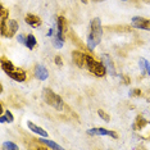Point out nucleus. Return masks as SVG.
<instances>
[{
    "mask_svg": "<svg viewBox=\"0 0 150 150\" xmlns=\"http://www.w3.org/2000/svg\"><path fill=\"white\" fill-rule=\"evenodd\" d=\"M73 62L78 68H85L87 72L94 74L95 77L103 78L107 74V67L104 66L103 62H98L93 57H90L86 53H82L80 50H74L72 53Z\"/></svg>",
    "mask_w": 150,
    "mask_h": 150,
    "instance_id": "nucleus-1",
    "label": "nucleus"
},
{
    "mask_svg": "<svg viewBox=\"0 0 150 150\" xmlns=\"http://www.w3.org/2000/svg\"><path fill=\"white\" fill-rule=\"evenodd\" d=\"M103 37V28H101V22L99 18H94L90 22V32L87 36V49L93 50L101 42Z\"/></svg>",
    "mask_w": 150,
    "mask_h": 150,
    "instance_id": "nucleus-2",
    "label": "nucleus"
},
{
    "mask_svg": "<svg viewBox=\"0 0 150 150\" xmlns=\"http://www.w3.org/2000/svg\"><path fill=\"white\" fill-rule=\"evenodd\" d=\"M1 68L12 80L17 81V82H23V81H26V77H27L26 72L23 69H21V68L16 67L11 60L5 59V58H1Z\"/></svg>",
    "mask_w": 150,
    "mask_h": 150,
    "instance_id": "nucleus-3",
    "label": "nucleus"
},
{
    "mask_svg": "<svg viewBox=\"0 0 150 150\" xmlns=\"http://www.w3.org/2000/svg\"><path fill=\"white\" fill-rule=\"evenodd\" d=\"M42 99L47 105L53 107L54 109H57V110H63V108H64L63 99L60 98L57 93H54L52 88H44Z\"/></svg>",
    "mask_w": 150,
    "mask_h": 150,
    "instance_id": "nucleus-4",
    "label": "nucleus"
},
{
    "mask_svg": "<svg viewBox=\"0 0 150 150\" xmlns=\"http://www.w3.org/2000/svg\"><path fill=\"white\" fill-rule=\"evenodd\" d=\"M0 27H1V36L4 37H13L18 31V23L14 19L8 18V21L4 25H0Z\"/></svg>",
    "mask_w": 150,
    "mask_h": 150,
    "instance_id": "nucleus-5",
    "label": "nucleus"
},
{
    "mask_svg": "<svg viewBox=\"0 0 150 150\" xmlns=\"http://www.w3.org/2000/svg\"><path fill=\"white\" fill-rule=\"evenodd\" d=\"M87 134L88 135H93V136H110L113 139H118V134H115L114 131H110V129L103 128V127H94L87 129Z\"/></svg>",
    "mask_w": 150,
    "mask_h": 150,
    "instance_id": "nucleus-6",
    "label": "nucleus"
},
{
    "mask_svg": "<svg viewBox=\"0 0 150 150\" xmlns=\"http://www.w3.org/2000/svg\"><path fill=\"white\" fill-rule=\"evenodd\" d=\"M132 26L137 30H145V31H150V19L142 18V17H134L132 18Z\"/></svg>",
    "mask_w": 150,
    "mask_h": 150,
    "instance_id": "nucleus-7",
    "label": "nucleus"
},
{
    "mask_svg": "<svg viewBox=\"0 0 150 150\" xmlns=\"http://www.w3.org/2000/svg\"><path fill=\"white\" fill-rule=\"evenodd\" d=\"M35 77L37 78V80H41V81L47 80L49 72H47V69L42 66V64H37V66L35 67Z\"/></svg>",
    "mask_w": 150,
    "mask_h": 150,
    "instance_id": "nucleus-8",
    "label": "nucleus"
},
{
    "mask_svg": "<svg viewBox=\"0 0 150 150\" xmlns=\"http://www.w3.org/2000/svg\"><path fill=\"white\" fill-rule=\"evenodd\" d=\"M101 62L104 63V66L107 67V71L112 74V76H117L114 64H113V62H112L110 58H109V55H107V54H103V55H101Z\"/></svg>",
    "mask_w": 150,
    "mask_h": 150,
    "instance_id": "nucleus-9",
    "label": "nucleus"
},
{
    "mask_svg": "<svg viewBox=\"0 0 150 150\" xmlns=\"http://www.w3.org/2000/svg\"><path fill=\"white\" fill-rule=\"evenodd\" d=\"M27 126H28L30 131H32L33 134L40 135V136H41V137H47V132L45 131V129H44L42 127H40V126L35 125V123H33V122L28 121V122H27Z\"/></svg>",
    "mask_w": 150,
    "mask_h": 150,
    "instance_id": "nucleus-10",
    "label": "nucleus"
},
{
    "mask_svg": "<svg viewBox=\"0 0 150 150\" xmlns=\"http://www.w3.org/2000/svg\"><path fill=\"white\" fill-rule=\"evenodd\" d=\"M25 21H26L27 25H30L31 27H35V28L41 25V19H40V17H37L35 14H31V13H30V14H26Z\"/></svg>",
    "mask_w": 150,
    "mask_h": 150,
    "instance_id": "nucleus-11",
    "label": "nucleus"
},
{
    "mask_svg": "<svg viewBox=\"0 0 150 150\" xmlns=\"http://www.w3.org/2000/svg\"><path fill=\"white\" fill-rule=\"evenodd\" d=\"M41 144H44V145H46V148H50V149H54V150H62L63 148L60 146L59 144H57L55 141H53V140H46V137L45 139H40L39 140Z\"/></svg>",
    "mask_w": 150,
    "mask_h": 150,
    "instance_id": "nucleus-12",
    "label": "nucleus"
},
{
    "mask_svg": "<svg viewBox=\"0 0 150 150\" xmlns=\"http://www.w3.org/2000/svg\"><path fill=\"white\" fill-rule=\"evenodd\" d=\"M36 44H37V41H36L35 36H33L32 33L27 35V37H26V44H25V46H26V47H28L30 50H32L33 47L36 46Z\"/></svg>",
    "mask_w": 150,
    "mask_h": 150,
    "instance_id": "nucleus-13",
    "label": "nucleus"
},
{
    "mask_svg": "<svg viewBox=\"0 0 150 150\" xmlns=\"http://www.w3.org/2000/svg\"><path fill=\"white\" fill-rule=\"evenodd\" d=\"M8 17H9V12L1 5L0 6V25H4L8 21Z\"/></svg>",
    "mask_w": 150,
    "mask_h": 150,
    "instance_id": "nucleus-14",
    "label": "nucleus"
},
{
    "mask_svg": "<svg viewBox=\"0 0 150 150\" xmlns=\"http://www.w3.org/2000/svg\"><path fill=\"white\" fill-rule=\"evenodd\" d=\"M139 64H140V67H141L142 73H144L145 71H146V73L150 74V63L148 62V60H146V59H140Z\"/></svg>",
    "mask_w": 150,
    "mask_h": 150,
    "instance_id": "nucleus-15",
    "label": "nucleus"
},
{
    "mask_svg": "<svg viewBox=\"0 0 150 150\" xmlns=\"http://www.w3.org/2000/svg\"><path fill=\"white\" fill-rule=\"evenodd\" d=\"M146 123H148V122H146L145 119L141 117V115H139V117L136 118V123L134 125V128H135V129H141Z\"/></svg>",
    "mask_w": 150,
    "mask_h": 150,
    "instance_id": "nucleus-16",
    "label": "nucleus"
},
{
    "mask_svg": "<svg viewBox=\"0 0 150 150\" xmlns=\"http://www.w3.org/2000/svg\"><path fill=\"white\" fill-rule=\"evenodd\" d=\"M1 149H4V150H8V149H9V150H11V149H12V150H18L19 146L16 145L14 142H12V141H5L4 144L1 145Z\"/></svg>",
    "mask_w": 150,
    "mask_h": 150,
    "instance_id": "nucleus-17",
    "label": "nucleus"
},
{
    "mask_svg": "<svg viewBox=\"0 0 150 150\" xmlns=\"http://www.w3.org/2000/svg\"><path fill=\"white\" fill-rule=\"evenodd\" d=\"M98 114H99V117L103 119L104 122H109V121H110V117H109V114L105 113V110H103V109H99V110H98Z\"/></svg>",
    "mask_w": 150,
    "mask_h": 150,
    "instance_id": "nucleus-18",
    "label": "nucleus"
},
{
    "mask_svg": "<svg viewBox=\"0 0 150 150\" xmlns=\"http://www.w3.org/2000/svg\"><path fill=\"white\" fill-rule=\"evenodd\" d=\"M26 37H27V36L22 35V33H19V35L17 36V40H18V42H19V44H22V45H25V44H26Z\"/></svg>",
    "mask_w": 150,
    "mask_h": 150,
    "instance_id": "nucleus-19",
    "label": "nucleus"
},
{
    "mask_svg": "<svg viewBox=\"0 0 150 150\" xmlns=\"http://www.w3.org/2000/svg\"><path fill=\"white\" fill-rule=\"evenodd\" d=\"M5 115H6V119H8V122H9V123L14 121V117H13V114H12L9 110H6V112H5Z\"/></svg>",
    "mask_w": 150,
    "mask_h": 150,
    "instance_id": "nucleus-20",
    "label": "nucleus"
},
{
    "mask_svg": "<svg viewBox=\"0 0 150 150\" xmlns=\"http://www.w3.org/2000/svg\"><path fill=\"white\" fill-rule=\"evenodd\" d=\"M55 64H57V66H62V64H63L62 57H59V55H57V57H55Z\"/></svg>",
    "mask_w": 150,
    "mask_h": 150,
    "instance_id": "nucleus-21",
    "label": "nucleus"
},
{
    "mask_svg": "<svg viewBox=\"0 0 150 150\" xmlns=\"http://www.w3.org/2000/svg\"><path fill=\"white\" fill-rule=\"evenodd\" d=\"M0 122H1V123H5V122H8V119H6V115H1V117H0Z\"/></svg>",
    "mask_w": 150,
    "mask_h": 150,
    "instance_id": "nucleus-22",
    "label": "nucleus"
},
{
    "mask_svg": "<svg viewBox=\"0 0 150 150\" xmlns=\"http://www.w3.org/2000/svg\"><path fill=\"white\" fill-rule=\"evenodd\" d=\"M54 35V30L53 28H50L49 30V32H47V36H53Z\"/></svg>",
    "mask_w": 150,
    "mask_h": 150,
    "instance_id": "nucleus-23",
    "label": "nucleus"
},
{
    "mask_svg": "<svg viewBox=\"0 0 150 150\" xmlns=\"http://www.w3.org/2000/svg\"><path fill=\"white\" fill-rule=\"evenodd\" d=\"M81 3H83V4H87V0H81Z\"/></svg>",
    "mask_w": 150,
    "mask_h": 150,
    "instance_id": "nucleus-24",
    "label": "nucleus"
},
{
    "mask_svg": "<svg viewBox=\"0 0 150 150\" xmlns=\"http://www.w3.org/2000/svg\"><path fill=\"white\" fill-rule=\"evenodd\" d=\"M93 1H95V3H99V1H104V0H93Z\"/></svg>",
    "mask_w": 150,
    "mask_h": 150,
    "instance_id": "nucleus-25",
    "label": "nucleus"
},
{
    "mask_svg": "<svg viewBox=\"0 0 150 150\" xmlns=\"http://www.w3.org/2000/svg\"><path fill=\"white\" fill-rule=\"evenodd\" d=\"M122 1H127V0H122Z\"/></svg>",
    "mask_w": 150,
    "mask_h": 150,
    "instance_id": "nucleus-26",
    "label": "nucleus"
}]
</instances>
